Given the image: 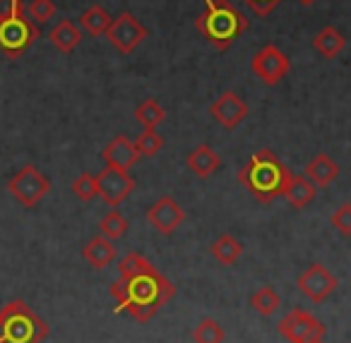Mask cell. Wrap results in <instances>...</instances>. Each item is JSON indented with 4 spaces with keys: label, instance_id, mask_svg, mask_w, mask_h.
<instances>
[{
    "label": "cell",
    "instance_id": "cell-33",
    "mask_svg": "<svg viewBox=\"0 0 351 343\" xmlns=\"http://www.w3.org/2000/svg\"><path fill=\"white\" fill-rule=\"evenodd\" d=\"M25 15V5L22 0H0V20H8V17Z\"/></svg>",
    "mask_w": 351,
    "mask_h": 343
},
{
    "label": "cell",
    "instance_id": "cell-3",
    "mask_svg": "<svg viewBox=\"0 0 351 343\" xmlns=\"http://www.w3.org/2000/svg\"><path fill=\"white\" fill-rule=\"evenodd\" d=\"M205 5L207 10L197 15L195 29L217 51H226L248 29V20L239 8L231 5V0H205Z\"/></svg>",
    "mask_w": 351,
    "mask_h": 343
},
{
    "label": "cell",
    "instance_id": "cell-14",
    "mask_svg": "<svg viewBox=\"0 0 351 343\" xmlns=\"http://www.w3.org/2000/svg\"><path fill=\"white\" fill-rule=\"evenodd\" d=\"M101 159H104V164H106V166L130 170L132 166L137 164V159H140V151H137L135 142L128 140L125 135H118V137H113L106 147H104Z\"/></svg>",
    "mask_w": 351,
    "mask_h": 343
},
{
    "label": "cell",
    "instance_id": "cell-26",
    "mask_svg": "<svg viewBox=\"0 0 351 343\" xmlns=\"http://www.w3.org/2000/svg\"><path fill=\"white\" fill-rule=\"evenodd\" d=\"M154 269H156V266L152 264L145 255H140V252H130V255H125L121 262H118V276H121V279L149 274V271H154Z\"/></svg>",
    "mask_w": 351,
    "mask_h": 343
},
{
    "label": "cell",
    "instance_id": "cell-25",
    "mask_svg": "<svg viewBox=\"0 0 351 343\" xmlns=\"http://www.w3.org/2000/svg\"><path fill=\"white\" fill-rule=\"evenodd\" d=\"M226 331L217 319L205 317L193 329V343H224Z\"/></svg>",
    "mask_w": 351,
    "mask_h": 343
},
{
    "label": "cell",
    "instance_id": "cell-15",
    "mask_svg": "<svg viewBox=\"0 0 351 343\" xmlns=\"http://www.w3.org/2000/svg\"><path fill=\"white\" fill-rule=\"evenodd\" d=\"M315 190L317 188L303 173L301 175L289 173L287 183H284V188H282V197L287 199V202L291 204L296 212H301V209H306L308 204L313 202V197H315Z\"/></svg>",
    "mask_w": 351,
    "mask_h": 343
},
{
    "label": "cell",
    "instance_id": "cell-6",
    "mask_svg": "<svg viewBox=\"0 0 351 343\" xmlns=\"http://www.w3.org/2000/svg\"><path fill=\"white\" fill-rule=\"evenodd\" d=\"M36 39H39L36 22L27 20L25 15L0 20V51H3L8 58H12V60L20 58Z\"/></svg>",
    "mask_w": 351,
    "mask_h": 343
},
{
    "label": "cell",
    "instance_id": "cell-10",
    "mask_svg": "<svg viewBox=\"0 0 351 343\" xmlns=\"http://www.w3.org/2000/svg\"><path fill=\"white\" fill-rule=\"evenodd\" d=\"M106 36L118 53L130 55L132 51H135L137 46L149 36V31H147V27L140 25V20H137L132 12H121V15L111 22Z\"/></svg>",
    "mask_w": 351,
    "mask_h": 343
},
{
    "label": "cell",
    "instance_id": "cell-9",
    "mask_svg": "<svg viewBox=\"0 0 351 343\" xmlns=\"http://www.w3.org/2000/svg\"><path fill=\"white\" fill-rule=\"evenodd\" d=\"M132 192H135V180H132V175L128 170L104 166L97 173V194L108 207H121Z\"/></svg>",
    "mask_w": 351,
    "mask_h": 343
},
{
    "label": "cell",
    "instance_id": "cell-28",
    "mask_svg": "<svg viewBox=\"0 0 351 343\" xmlns=\"http://www.w3.org/2000/svg\"><path fill=\"white\" fill-rule=\"evenodd\" d=\"M132 142H135L140 156H156L164 147V137L156 130H147V127H142V132Z\"/></svg>",
    "mask_w": 351,
    "mask_h": 343
},
{
    "label": "cell",
    "instance_id": "cell-11",
    "mask_svg": "<svg viewBox=\"0 0 351 343\" xmlns=\"http://www.w3.org/2000/svg\"><path fill=\"white\" fill-rule=\"evenodd\" d=\"M296 285L311 303L322 305L337 290L339 281H337V276L332 274L325 264H317L315 262V264H311L306 271H301V276L296 279Z\"/></svg>",
    "mask_w": 351,
    "mask_h": 343
},
{
    "label": "cell",
    "instance_id": "cell-22",
    "mask_svg": "<svg viewBox=\"0 0 351 343\" xmlns=\"http://www.w3.org/2000/svg\"><path fill=\"white\" fill-rule=\"evenodd\" d=\"M111 22H113V17L108 15V10L101 5L87 8V10L82 12V17H80V27H82L89 36H104L108 31V27H111Z\"/></svg>",
    "mask_w": 351,
    "mask_h": 343
},
{
    "label": "cell",
    "instance_id": "cell-20",
    "mask_svg": "<svg viewBox=\"0 0 351 343\" xmlns=\"http://www.w3.org/2000/svg\"><path fill=\"white\" fill-rule=\"evenodd\" d=\"M313 49L322 55V58H337L341 51L346 49V36L335 27H322L313 39Z\"/></svg>",
    "mask_w": 351,
    "mask_h": 343
},
{
    "label": "cell",
    "instance_id": "cell-24",
    "mask_svg": "<svg viewBox=\"0 0 351 343\" xmlns=\"http://www.w3.org/2000/svg\"><path fill=\"white\" fill-rule=\"evenodd\" d=\"M135 120L147 130H156L161 123L166 120V111L156 99H145L140 106L135 108Z\"/></svg>",
    "mask_w": 351,
    "mask_h": 343
},
{
    "label": "cell",
    "instance_id": "cell-21",
    "mask_svg": "<svg viewBox=\"0 0 351 343\" xmlns=\"http://www.w3.org/2000/svg\"><path fill=\"white\" fill-rule=\"evenodd\" d=\"M210 252H212V257L219 262V264L234 266L236 262H239V257L243 255V245H241V242L236 240L231 233H221V236L212 242Z\"/></svg>",
    "mask_w": 351,
    "mask_h": 343
},
{
    "label": "cell",
    "instance_id": "cell-5",
    "mask_svg": "<svg viewBox=\"0 0 351 343\" xmlns=\"http://www.w3.org/2000/svg\"><path fill=\"white\" fill-rule=\"evenodd\" d=\"M8 192L25 209H34L51 192V180L34 164H27L8 180Z\"/></svg>",
    "mask_w": 351,
    "mask_h": 343
},
{
    "label": "cell",
    "instance_id": "cell-34",
    "mask_svg": "<svg viewBox=\"0 0 351 343\" xmlns=\"http://www.w3.org/2000/svg\"><path fill=\"white\" fill-rule=\"evenodd\" d=\"M298 3H301L303 8H311V5H315L317 0H298Z\"/></svg>",
    "mask_w": 351,
    "mask_h": 343
},
{
    "label": "cell",
    "instance_id": "cell-12",
    "mask_svg": "<svg viewBox=\"0 0 351 343\" xmlns=\"http://www.w3.org/2000/svg\"><path fill=\"white\" fill-rule=\"evenodd\" d=\"M147 221H149V226L154 231L171 236V233L178 231L181 223L186 221V212H183V207L171 194H164V197H159L147 209Z\"/></svg>",
    "mask_w": 351,
    "mask_h": 343
},
{
    "label": "cell",
    "instance_id": "cell-30",
    "mask_svg": "<svg viewBox=\"0 0 351 343\" xmlns=\"http://www.w3.org/2000/svg\"><path fill=\"white\" fill-rule=\"evenodd\" d=\"M330 223L341 238H351V202H344L332 212Z\"/></svg>",
    "mask_w": 351,
    "mask_h": 343
},
{
    "label": "cell",
    "instance_id": "cell-8",
    "mask_svg": "<svg viewBox=\"0 0 351 343\" xmlns=\"http://www.w3.org/2000/svg\"><path fill=\"white\" fill-rule=\"evenodd\" d=\"M250 70H253V75L263 84L274 87V84H279L287 77V73L291 70V60H289V55L284 53L282 49H277L274 44H265L263 49L253 55V60H250Z\"/></svg>",
    "mask_w": 351,
    "mask_h": 343
},
{
    "label": "cell",
    "instance_id": "cell-27",
    "mask_svg": "<svg viewBox=\"0 0 351 343\" xmlns=\"http://www.w3.org/2000/svg\"><path fill=\"white\" fill-rule=\"evenodd\" d=\"M128 228H130V223H128V218L123 216L121 212H108L106 216L99 221V231H101V236L108 238V240H113V242H116L118 238L125 236Z\"/></svg>",
    "mask_w": 351,
    "mask_h": 343
},
{
    "label": "cell",
    "instance_id": "cell-23",
    "mask_svg": "<svg viewBox=\"0 0 351 343\" xmlns=\"http://www.w3.org/2000/svg\"><path fill=\"white\" fill-rule=\"evenodd\" d=\"M250 307L260 314V317H272L279 307H282V298L272 285H263L250 295Z\"/></svg>",
    "mask_w": 351,
    "mask_h": 343
},
{
    "label": "cell",
    "instance_id": "cell-1",
    "mask_svg": "<svg viewBox=\"0 0 351 343\" xmlns=\"http://www.w3.org/2000/svg\"><path fill=\"white\" fill-rule=\"evenodd\" d=\"M111 295L118 305V312H128L135 322H149L159 307H164L171 298H173L176 288L159 269L149 271V274L130 276V279H121L111 283Z\"/></svg>",
    "mask_w": 351,
    "mask_h": 343
},
{
    "label": "cell",
    "instance_id": "cell-19",
    "mask_svg": "<svg viewBox=\"0 0 351 343\" xmlns=\"http://www.w3.org/2000/svg\"><path fill=\"white\" fill-rule=\"evenodd\" d=\"M49 41L56 51H60V53H73V51L80 46V41H82V29H80L75 22L63 20L49 31Z\"/></svg>",
    "mask_w": 351,
    "mask_h": 343
},
{
    "label": "cell",
    "instance_id": "cell-32",
    "mask_svg": "<svg viewBox=\"0 0 351 343\" xmlns=\"http://www.w3.org/2000/svg\"><path fill=\"white\" fill-rule=\"evenodd\" d=\"M243 3H245V5H248L250 10H253L258 17H267L269 12H272L274 8H277L279 3H282V0H243Z\"/></svg>",
    "mask_w": 351,
    "mask_h": 343
},
{
    "label": "cell",
    "instance_id": "cell-18",
    "mask_svg": "<svg viewBox=\"0 0 351 343\" xmlns=\"http://www.w3.org/2000/svg\"><path fill=\"white\" fill-rule=\"evenodd\" d=\"M186 166L191 168V173H195L197 178H210L212 173H217L221 166V159L210 144H200L186 156Z\"/></svg>",
    "mask_w": 351,
    "mask_h": 343
},
{
    "label": "cell",
    "instance_id": "cell-29",
    "mask_svg": "<svg viewBox=\"0 0 351 343\" xmlns=\"http://www.w3.org/2000/svg\"><path fill=\"white\" fill-rule=\"evenodd\" d=\"M70 190H73V194L80 199V202H92L94 197H99V194H97V175L80 173L77 178L73 180Z\"/></svg>",
    "mask_w": 351,
    "mask_h": 343
},
{
    "label": "cell",
    "instance_id": "cell-2",
    "mask_svg": "<svg viewBox=\"0 0 351 343\" xmlns=\"http://www.w3.org/2000/svg\"><path fill=\"white\" fill-rule=\"evenodd\" d=\"M291 170L277 159L269 149H260L250 156V161L239 170L236 180L258 199L260 204H269L282 197V188Z\"/></svg>",
    "mask_w": 351,
    "mask_h": 343
},
{
    "label": "cell",
    "instance_id": "cell-4",
    "mask_svg": "<svg viewBox=\"0 0 351 343\" xmlns=\"http://www.w3.org/2000/svg\"><path fill=\"white\" fill-rule=\"evenodd\" d=\"M46 336L49 324L25 300H10L0 307V343H41Z\"/></svg>",
    "mask_w": 351,
    "mask_h": 343
},
{
    "label": "cell",
    "instance_id": "cell-35",
    "mask_svg": "<svg viewBox=\"0 0 351 343\" xmlns=\"http://www.w3.org/2000/svg\"><path fill=\"white\" fill-rule=\"evenodd\" d=\"M311 343H325V341H322V338H315V341H311Z\"/></svg>",
    "mask_w": 351,
    "mask_h": 343
},
{
    "label": "cell",
    "instance_id": "cell-16",
    "mask_svg": "<svg viewBox=\"0 0 351 343\" xmlns=\"http://www.w3.org/2000/svg\"><path fill=\"white\" fill-rule=\"evenodd\" d=\"M118 250H116V242L108 240L104 236H94L87 245L82 247V259L87 262L92 269H106L116 262Z\"/></svg>",
    "mask_w": 351,
    "mask_h": 343
},
{
    "label": "cell",
    "instance_id": "cell-13",
    "mask_svg": "<svg viewBox=\"0 0 351 343\" xmlns=\"http://www.w3.org/2000/svg\"><path fill=\"white\" fill-rule=\"evenodd\" d=\"M248 103L239 97L236 92H224L215 103L210 106V116L219 123L224 130H236L241 123L248 118Z\"/></svg>",
    "mask_w": 351,
    "mask_h": 343
},
{
    "label": "cell",
    "instance_id": "cell-7",
    "mask_svg": "<svg viewBox=\"0 0 351 343\" xmlns=\"http://www.w3.org/2000/svg\"><path fill=\"white\" fill-rule=\"evenodd\" d=\"M277 329L284 341H289V343H311V341H315V338H322L327 331V327L315 314L306 312V309H301V307L289 309L282 317Z\"/></svg>",
    "mask_w": 351,
    "mask_h": 343
},
{
    "label": "cell",
    "instance_id": "cell-31",
    "mask_svg": "<svg viewBox=\"0 0 351 343\" xmlns=\"http://www.w3.org/2000/svg\"><path fill=\"white\" fill-rule=\"evenodd\" d=\"M27 15L32 22H49L56 15V3L53 0H32L27 5Z\"/></svg>",
    "mask_w": 351,
    "mask_h": 343
},
{
    "label": "cell",
    "instance_id": "cell-17",
    "mask_svg": "<svg viewBox=\"0 0 351 343\" xmlns=\"http://www.w3.org/2000/svg\"><path fill=\"white\" fill-rule=\"evenodd\" d=\"M303 175H306L315 188H327V185L335 183L337 175H339V166L335 164V159H332L330 154H315L308 161Z\"/></svg>",
    "mask_w": 351,
    "mask_h": 343
}]
</instances>
